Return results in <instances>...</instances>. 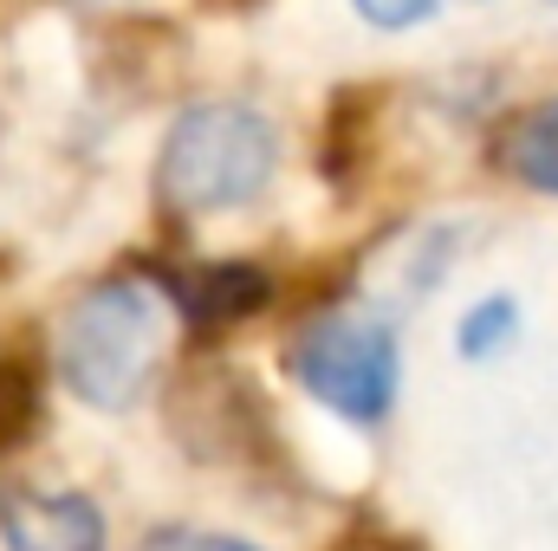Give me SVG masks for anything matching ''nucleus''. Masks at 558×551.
Returning a JSON list of instances; mask_svg holds the SVG:
<instances>
[{"instance_id": "obj_1", "label": "nucleus", "mask_w": 558, "mask_h": 551, "mask_svg": "<svg viewBox=\"0 0 558 551\" xmlns=\"http://www.w3.org/2000/svg\"><path fill=\"white\" fill-rule=\"evenodd\" d=\"M279 169V137L254 105H195L169 124L156 156V188L175 215H228L267 195Z\"/></svg>"}, {"instance_id": "obj_2", "label": "nucleus", "mask_w": 558, "mask_h": 551, "mask_svg": "<svg viewBox=\"0 0 558 551\" xmlns=\"http://www.w3.org/2000/svg\"><path fill=\"white\" fill-rule=\"evenodd\" d=\"M162 357V298L137 279L92 285L59 325V377L92 409H131Z\"/></svg>"}, {"instance_id": "obj_3", "label": "nucleus", "mask_w": 558, "mask_h": 551, "mask_svg": "<svg viewBox=\"0 0 558 551\" xmlns=\"http://www.w3.org/2000/svg\"><path fill=\"white\" fill-rule=\"evenodd\" d=\"M292 377L312 403H325L344 421H384L397 403L403 364H397L390 325H377L371 311H325L299 331Z\"/></svg>"}, {"instance_id": "obj_4", "label": "nucleus", "mask_w": 558, "mask_h": 551, "mask_svg": "<svg viewBox=\"0 0 558 551\" xmlns=\"http://www.w3.org/2000/svg\"><path fill=\"white\" fill-rule=\"evenodd\" d=\"M7 551H105V513L85 493H7L0 500Z\"/></svg>"}, {"instance_id": "obj_5", "label": "nucleus", "mask_w": 558, "mask_h": 551, "mask_svg": "<svg viewBox=\"0 0 558 551\" xmlns=\"http://www.w3.org/2000/svg\"><path fill=\"white\" fill-rule=\"evenodd\" d=\"M500 169L526 182L533 195H558V98L520 111L500 137Z\"/></svg>"}, {"instance_id": "obj_6", "label": "nucleus", "mask_w": 558, "mask_h": 551, "mask_svg": "<svg viewBox=\"0 0 558 551\" xmlns=\"http://www.w3.org/2000/svg\"><path fill=\"white\" fill-rule=\"evenodd\" d=\"M175 298L189 305L195 325H234V318L267 305V273H254V267H202V273L182 279Z\"/></svg>"}, {"instance_id": "obj_7", "label": "nucleus", "mask_w": 558, "mask_h": 551, "mask_svg": "<svg viewBox=\"0 0 558 551\" xmlns=\"http://www.w3.org/2000/svg\"><path fill=\"white\" fill-rule=\"evenodd\" d=\"M520 338V305L507 298V292H487L481 305H468L461 311V325H454V344H461V357H494V351H507Z\"/></svg>"}, {"instance_id": "obj_8", "label": "nucleus", "mask_w": 558, "mask_h": 551, "mask_svg": "<svg viewBox=\"0 0 558 551\" xmlns=\"http://www.w3.org/2000/svg\"><path fill=\"white\" fill-rule=\"evenodd\" d=\"M33 415H39V383H33V370L13 364V357H0V454L33 428Z\"/></svg>"}, {"instance_id": "obj_9", "label": "nucleus", "mask_w": 558, "mask_h": 551, "mask_svg": "<svg viewBox=\"0 0 558 551\" xmlns=\"http://www.w3.org/2000/svg\"><path fill=\"white\" fill-rule=\"evenodd\" d=\"M143 551H260V546L228 539V532H202V526H162V532L143 539Z\"/></svg>"}, {"instance_id": "obj_10", "label": "nucleus", "mask_w": 558, "mask_h": 551, "mask_svg": "<svg viewBox=\"0 0 558 551\" xmlns=\"http://www.w3.org/2000/svg\"><path fill=\"white\" fill-rule=\"evenodd\" d=\"M351 7H357L377 33H403V26H422L441 0H351Z\"/></svg>"}]
</instances>
